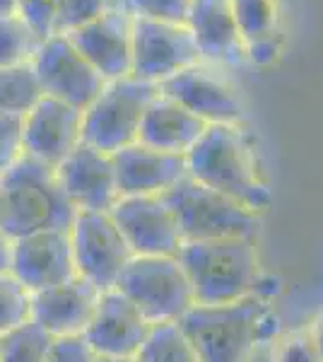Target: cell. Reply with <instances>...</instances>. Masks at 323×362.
<instances>
[{
	"mask_svg": "<svg viewBox=\"0 0 323 362\" xmlns=\"http://www.w3.org/2000/svg\"><path fill=\"white\" fill-rule=\"evenodd\" d=\"M189 177L215 189L261 215L273 203L254 145L239 126H208L198 143L186 153Z\"/></svg>",
	"mask_w": 323,
	"mask_h": 362,
	"instance_id": "6da1fadb",
	"label": "cell"
},
{
	"mask_svg": "<svg viewBox=\"0 0 323 362\" xmlns=\"http://www.w3.org/2000/svg\"><path fill=\"white\" fill-rule=\"evenodd\" d=\"M179 329L201 362H249L261 343L278 338V317L270 302L254 295L234 305H193Z\"/></svg>",
	"mask_w": 323,
	"mask_h": 362,
	"instance_id": "7a4b0ae2",
	"label": "cell"
},
{
	"mask_svg": "<svg viewBox=\"0 0 323 362\" xmlns=\"http://www.w3.org/2000/svg\"><path fill=\"white\" fill-rule=\"evenodd\" d=\"M189 278L193 305H234L256 295L261 271L256 239L184 242L176 254Z\"/></svg>",
	"mask_w": 323,
	"mask_h": 362,
	"instance_id": "3957f363",
	"label": "cell"
},
{
	"mask_svg": "<svg viewBox=\"0 0 323 362\" xmlns=\"http://www.w3.org/2000/svg\"><path fill=\"white\" fill-rule=\"evenodd\" d=\"M0 232L10 239L44 230H68L78 213L63 194L54 169L27 155H20L0 174Z\"/></svg>",
	"mask_w": 323,
	"mask_h": 362,
	"instance_id": "277c9868",
	"label": "cell"
},
{
	"mask_svg": "<svg viewBox=\"0 0 323 362\" xmlns=\"http://www.w3.org/2000/svg\"><path fill=\"white\" fill-rule=\"evenodd\" d=\"M172 208L184 242H213V239H258L263 218L254 210L196 179H181L164 194Z\"/></svg>",
	"mask_w": 323,
	"mask_h": 362,
	"instance_id": "5b68a950",
	"label": "cell"
},
{
	"mask_svg": "<svg viewBox=\"0 0 323 362\" xmlns=\"http://www.w3.org/2000/svg\"><path fill=\"white\" fill-rule=\"evenodd\" d=\"M157 85L133 78L107 80L102 92L82 109V143L114 155L138 143L145 109L157 97Z\"/></svg>",
	"mask_w": 323,
	"mask_h": 362,
	"instance_id": "8992f818",
	"label": "cell"
},
{
	"mask_svg": "<svg viewBox=\"0 0 323 362\" xmlns=\"http://www.w3.org/2000/svg\"><path fill=\"white\" fill-rule=\"evenodd\" d=\"M116 290L152 326L179 324L193 307L189 278L176 256H133L116 280Z\"/></svg>",
	"mask_w": 323,
	"mask_h": 362,
	"instance_id": "52a82bcc",
	"label": "cell"
},
{
	"mask_svg": "<svg viewBox=\"0 0 323 362\" xmlns=\"http://www.w3.org/2000/svg\"><path fill=\"white\" fill-rule=\"evenodd\" d=\"M68 239L78 278L95 285L99 293L116 288L133 254L111 213H75Z\"/></svg>",
	"mask_w": 323,
	"mask_h": 362,
	"instance_id": "ba28073f",
	"label": "cell"
},
{
	"mask_svg": "<svg viewBox=\"0 0 323 362\" xmlns=\"http://www.w3.org/2000/svg\"><path fill=\"white\" fill-rule=\"evenodd\" d=\"M32 70L37 75L41 95L58 99L80 112L107 83L66 34H51L39 44Z\"/></svg>",
	"mask_w": 323,
	"mask_h": 362,
	"instance_id": "9c48e42d",
	"label": "cell"
},
{
	"mask_svg": "<svg viewBox=\"0 0 323 362\" xmlns=\"http://www.w3.org/2000/svg\"><path fill=\"white\" fill-rule=\"evenodd\" d=\"M196 63H203V58L186 25L133 17V78L160 85Z\"/></svg>",
	"mask_w": 323,
	"mask_h": 362,
	"instance_id": "30bf717a",
	"label": "cell"
},
{
	"mask_svg": "<svg viewBox=\"0 0 323 362\" xmlns=\"http://www.w3.org/2000/svg\"><path fill=\"white\" fill-rule=\"evenodd\" d=\"M164 97L179 102L208 126H239L244 119V99L225 75L196 63L157 85Z\"/></svg>",
	"mask_w": 323,
	"mask_h": 362,
	"instance_id": "8fae6325",
	"label": "cell"
},
{
	"mask_svg": "<svg viewBox=\"0 0 323 362\" xmlns=\"http://www.w3.org/2000/svg\"><path fill=\"white\" fill-rule=\"evenodd\" d=\"M109 213L133 256H176L184 244L164 196L119 198Z\"/></svg>",
	"mask_w": 323,
	"mask_h": 362,
	"instance_id": "7c38bea8",
	"label": "cell"
},
{
	"mask_svg": "<svg viewBox=\"0 0 323 362\" xmlns=\"http://www.w3.org/2000/svg\"><path fill=\"white\" fill-rule=\"evenodd\" d=\"M82 143V112L41 95L22 116V155L56 169Z\"/></svg>",
	"mask_w": 323,
	"mask_h": 362,
	"instance_id": "4fadbf2b",
	"label": "cell"
},
{
	"mask_svg": "<svg viewBox=\"0 0 323 362\" xmlns=\"http://www.w3.org/2000/svg\"><path fill=\"white\" fill-rule=\"evenodd\" d=\"M133 17L128 5H119L66 37L104 80L128 78L133 63Z\"/></svg>",
	"mask_w": 323,
	"mask_h": 362,
	"instance_id": "5bb4252c",
	"label": "cell"
},
{
	"mask_svg": "<svg viewBox=\"0 0 323 362\" xmlns=\"http://www.w3.org/2000/svg\"><path fill=\"white\" fill-rule=\"evenodd\" d=\"M54 172L78 213H109L119 203L114 160L92 145L80 143Z\"/></svg>",
	"mask_w": 323,
	"mask_h": 362,
	"instance_id": "9a60e30c",
	"label": "cell"
},
{
	"mask_svg": "<svg viewBox=\"0 0 323 362\" xmlns=\"http://www.w3.org/2000/svg\"><path fill=\"white\" fill-rule=\"evenodd\" d=\"M150 331V321L119 290L111 288L99 295L97 309L82 338L95 358H135Z\"/></svg>",
	"mask_w": 323,
	"mask_h": 362,
	"instance_id": "2e32d148",
	"label": "cell"
},
{
	"mask_svg": "<svg viewBox=\"0 0 323 362\" xmlns=\"http://www.w3.org/2000/svg\"><path fill=\"white\" fill-rule=\"evenodd\" d=\"M10 273L29 293H39L75 278L78 273L73 264L68 230H44L13 239Z\"/></svg>",
	"mask_w": 323,
	"mask_h": 362,
	"instance_id": "e0dca14e",
	"label": "cell"
},
{
	"mask_svg": "<svg viewBox=\"0 0 323 362\" xmlns=\"http://www.w3.org/2000/svg\"><path fill=\"white\" fill-rule=\"evenodd\" d=\"M119 196H164L189 177L186 155L162 153L150 145L133 143L111 155Z\"/></svg>",
	"mask_w": 323,
	"mask_h": 362,
	"instance_id": "ac0fdd59",
	"label": "cell"
},
{
	"mask_svg": "<svg viewBox=\"0 0 323 362\" xmlns=\"http://www.w3.org/2000/svg\"><path fill=\"white\" fill-rule=\"evenodd\" d=\"M99 290L82 278L32 293V321L51 338L82 336L99 302Z\"/></svg>",
	"mask_w": 323,
	"mask_h": 362,
	"instance_id": "d6986e66",
	"label": "cell"
},
{
	"mask_svg": "<svg viewBox=\"0 0 323 362\" xmlns=\"http://www.w3.org/2000/svg\"><path fill=\"white\" fill-rule=\"evenodd\" d=\"M186 27L191 29L203 61L234 66L246 58L229 0H191Z\"/></svg>",
	"mask_w": 323,
	"mask_h": 362,
	"instance_id": "ffe728a7",
	"label": "cell"
},
{
	"mask_svg": "<svg viewBox=\"0 0 323 362\" xmlns=\"http://www.w3.org/2000/svg\"><path fill=\"white\" fill-rule=\"evenodd\" d=\"M205 128L208 124L198 119L196 114H191L179 102L157 92V97L145 109L138 143L150 145L162 153L186 155L205 133Z\"/></svg>",
	"mask_w": 323,
	"mask_h": 362,
	"instance_id": "44dd1931",
	"label": "cell"
},
{
	"mask_svg": "<svg viewBox=\"0 0 323 362\" xmlns=\"http://www.w3.org/2000/svg\"><path fill=\"white\" fill-rule=\"evenodd\" d=\"M244 51L251 46H283V0H229Z\"/></svg>",
	"mask_w": 323,
	"mask_h": 362,
	"instance_id": "7402d4cb",
	"label": "cell"
},
{
	"mask_svg": "<svg viewBox=\"0 0 323 362\" xmlns=\"http://www.w3.org/2000/svg\"><path fill=\"white\" fill-rule=\"evenodd\" d=\"M138 362H201L196 350L179 329V324L152 326L148 341L143 343L140 353L135 355Z\"/></svg>",
	"mask_w": 323,
	"mask_h": 362,
	"instance_id": "603a6c76",
	"label": "cell"
},
{
	"mask_svg": "<svg viewBox=\"0 0 323 362\" xmlns=\"http://www.w3.org/2000/svg\"><path fill=\"white\" fill-rule=\"evenodd\" d=\"M41 39L20 15L0 17V68L29 66L37 56Z\"/></svg>",
	"mask_w": 323,
	"mask_h": 362,
	"instance_id": "cb8c5ba5",
	"label": "cell"
},
{
	"mask_svg": "<svg viewBox=\"0 0 323 362\" xmlns=\"http://www.w3.org/2000/svg\"><path fill=\"white\" fill-rule=\"evenodd\" d=\"M39 97L41 90L32 63L17 68H0V114L25 116Z\"/></svg>",
	"mask_w": 323,
	"mask_h": 362,
	"instance_id": "d4e9b609",
	"label": "cell"
},
{
	"mask_svg": "<svg viewBox=\"0 0 323 362\" xmlns=\"http://www.w3.org/2000/svg\"><path fill=\"white\" fill-rule=\"evenodd\" d=\"M54 338L32 319L0 336V362H44Z\"/></svg>",
	"mask_w": 323,
	"mask_h": 362,
	"instance_id": "484cf974",
	"label": "cell"
},
{
	"mask_svg": "<svg viewBox=\"0 0 323 362\" xmlns=\"http://www.w3.org/2000/svg\"><path fill=\"white\" fill-rule=\"evenodd\" d=\"M32 319V293L13 273H0V336Z\"/></svg>",
	"mask_w": 323,
	"mask_h": 362,
	"instance_id": "4316f807",
	"label": "cell"
},
{
	"mask_svg": "<svg viewBox=\"0 0 323 362\" xmlns=\"http://www.w3.org/2000/svg\"><path fill=\"white\" fill-rule=\"evenodd\" d=\"M126 5V0H58V15H56V32L68 34L95 17L104 15L111 8Z\"/></svg>",
	"mask_w": 323,
	"mask_h": 362,
	"instance_id": "83f0119b",
	"label": "cell"
},
{
	"mask_svg": "<svg viewBox=\"0 0 323 362\" xmlns=\"http://www.w3.org/2000/svg\"><path fill=\"white\" fill-rule=\"evenodd\" d=\"M270 362H321L309 336V329H299L283 334L273 341V358Z\"/></svg>",
	"mask_w": 323,
	"mask_h": 362,
	"instance_id": "f1b7e54d",
	"label": "cell"
},
{
	"mask_svg": "<svg viewBox=\"0 0 323 362\" xmlns=\"http://www.w3.org/2000/svg\"><path fill=\"white\" fill-rule=\"evenodd\" d=\"M126 5L135 17L172 22V25H186L191 0H126Z\"/></svg>",
	"mask_w": 323,
	"mask_h": 362,
	"instance_id": "f546056e",
	"label": "cell"
},
{
	"mask_svg": "<svg viewBox=\"0 0 323 362\" xmlns=\"http://www.w3.org/2000/svg\"><path fill=\"white\" fill-rule=\"evenodd\" d=\"M17 15L44 42L46 37L56 32L58 0H17Z\"/></svg>",
	"mask_w": 323,
	"mask_h": 362,
	"instance_id": "4dcf8cb0",
	"label": "cell"
},
{
	"mask_svg": "<svg viewBox=\"0 0 323 362\" xmlns=\"http://www.w3.org/2000/svg\"><path fill=\"white\" fill-rule=\"evenodd\" d=\"M22 155V116L0 114V174Z\"/></svg>",
	"mask_w": 323,
	"mask_h": 362,
	"instance_id": "1f68e13d",
	"label": "cell"
},
{
	"mask_svg": "<svg viewBox=\"0 0 323 362\" xmlns=\"http://www.w3.org/2000/svg\"><path fill=\"white\" fill-rule=\"evenodd\" d=\"M44 362H95V353H92L82 336L54 338Z\"/></svg>",
	"mask_w": 323,
	"mask_h": 362,
	"instance_id": "d6a6232c",
	"label": "cell"
},
{
	"mask_svg": "<svg viewBox=\"0 0 323 362\" xmlns=\"http://www.w3.org/2000/svg\"><path fill=\"white\" fill-rule=\"evenodd\" d=\"M309 329V336H311V341H314V348H316V353H319V360L323 362V309L319 314L314 317V321L307 326Z\"/></svg>",
	"mask_w": 323,
	"mask_h": 362,
	"instance_id": "836d02e7",
	"label": "cell"
},
{
	"mask_svg": "<svg viewBox=\"0 0 323 362\" xmlns=\"http://www.w3.org/2000/svg\"><path fill=\"white\" fill-rule=\"evenodd\" d=\"M10 251H13V239L0 232V273H10Z\"/></svg>",
	"mask_w": 323,
	"mask_h": 362,
	"instance_id": "e575fe53",
	"label": "cell"
},
{
	"mask_svg": "<svg viewBox=\"0 0 323 362\" xmlns=\"http://www.w3.org/2000/svg\"><path fill=\"white\" fill-rule=\"evenodd\" d=\"M17 15V0H0V17Z\"/></svg>",
	"mask_w": 323,
	"mask_h": 362,
	"instance_id": "d590c367",
	"label": "cell"
},
{
	"mask_svg": "<svg viewBox=\"0 0 323 362\" xmlns=\"http://www.w3.org/2000/svg\"><path fill=\"white\" fill-rule=\"evenodd\" d=\"M95 362H138L135 358H95Z\"/></svg>",
	"mask_w": 323,
	"mask_h": 362,
	"instance_id": "8d00e7d4",
	"label": "cell"
},
{
	"mask_svg": "<svg viewBox=\"0 0 323 362\" xmlns=\"http://www.w3.org/2000/svg\"><path fill=\"white\" fill-rule=\"evenodd\" d=\"M0 220H3V191H0Z\"/></svg>",
	"mask_w": 323,
	"mask_h": 362,
	"instance_id": "74e56055",
	"label": "cell"
}]
</instances>
